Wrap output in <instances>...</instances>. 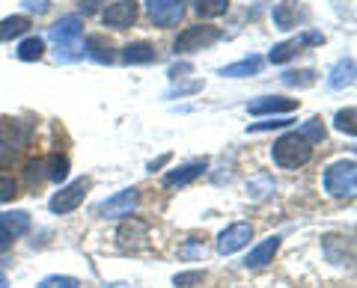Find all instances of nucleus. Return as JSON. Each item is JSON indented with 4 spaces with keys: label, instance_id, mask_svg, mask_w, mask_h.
Segmentation results:
<instances>
[{
    "label": "nucleus",
    "instance_id": "f257e3e1",
    "mask_svg": "<svg viewBox=\"0 0 357 288\" xmlns=\"http://www.w3.org/2000/svg\"><path fill=\"white\" fill-rule=\"evenodd\" d=\"M271 158L280 170H298V167H304V163H310L312 146L298 134V131H289V134H283L280 140H274Z\"/></svg>",
    "mask_w": 357,
    "mask_h": 288
},
{
    "label": "nucleus",
    "instance_id": "f03ea898",
    "mask_svg": "<svg viewBox=\"0 0 357 288\" xmlns=\"http://www.w3.org/2000/svg\"><path fill=\"white\" fill-rule=\"evenodd\" d=\"M325 191L331 196H354L357 191V163L349 158V161H337L331 163V167L325 170Z\"/></svg>",
    "mask_w": 357,
    "mask_h": 288
},
{
    "label": "nucleus",
    "instance_id": "7ed1b4c3",
    "mask_svg": "<svg viewBox=\"0 0 357 288\" xmlns=\"http://www.w3.org/2000/svg\"><path fill=\"white\" fill-rule=\"evenodd\" d=\"M223 36L218 27H206V24H197V27H188L178 33L176 39V54H194V51H203L208 45H215V42Z\"/></svg>",
    "mask_w": 357,
    "mask_h": 288
},
{
    "label": "nucleus",
    "instance_id": "20e7f679",
    "mask_svg": "<svg viewBox=\"0 0 357 288\" xmlns=\"http://www.w3.org/2000/svg\"><path fill=\"white\" fill-rule=\"evenodd\" d=\"M140 202V191L137 187H128V191H119L110 199H105L102 205L96 208V214L102 220H119V217H131V211Z\"/></svg>",
    "mask_w": 357,
    "mask_h": 288
},
{
    "label": "nucleus",
    "instance_id": "39448f33",
    "mask_svg": "<svg viewBox=\"0 0 357 288\" xmlns=\"http://www.w3.org/2000/svg\"><path fill=\"white\" fill-rule=\"evenodd\" d=\"M321 42H325V36H321V33L307 30V33H301V36H295V39H286V42H280V45H274L271 54H268V60H271L274 65L289 63L292 57H298V54L304 51L307 45H321Z\"/></svg>",
    "mask_w": 357,
    "mask_h": 288
},
{
    "label": "nucleus",
    "instance_id": "423d86ee",
    "mask_svg": "<svg viewBox=\"0 0 357 288\" xmlns=\"http://www.w3.org/2000/svg\"><path fill=\"white\" fill-rule=\"evenodd\" d=\"M89 184H93V182L84 175V179H75L72 184L60 187V193H54V199H51V211L54 214H69V211H75V208L84 202Z\"/></svg>",
    "mask_w": 357,
    "mask_h": 288
},
{
    "label": "nucleus",
    "instance_id": "0eeeda50",
    "mask_svg": "<svg viewBox=\"0 0 357 288\" xmlns=\"http://www.w3.org/2000/svg\"><path fill=\"white\" fill-rule=\"evenodd\" d=\"M146 15L155 27H176L185 15V0H146Z\"/></svg>",
    "mask_w": 357,
    "mask_h": 288
},
{
    "label": "nucleus",
    "instance_id": "6e6552de",
    "mask_svg": "<svg viewBox=\"0 0 357 288\" xmlns=\"http://www.w3.org/2000/svg\"><path fill=\"white\" fill-rule=\"evenodd\" d=\"M250 238H253V226L250 223H232V226H227L218 235V253L220 256H232V253H238V250H244L250 243Z\"/></svg>",
    "mask_w": 357,
    "mask_h": 288
},
{
    "label": "nucleus",
    "instance_id": "1a4fd4ad",
    "mask_svg": "<svg viewBox=\"0 0 357 288\" xmlns=\"http://www.w3.org/2000/svg\"><path fill=\"white\" fill-rule=\"evenodd\" d=\"M116 241H119L122 250H140V247H146V243H149V223H143V220H137V217H128L126 223L119 226Z\"/></svg>",
    "mask_w": 357,
    "mask_h": 288
},
{
    "label": "nucleus",
    "instance_id": "9d476101",
    "mask_svg": "<svg viewBox=\"0 0 357 288\" xmlns=\"http://www.w3.org/2000/svg\"><path fill=\"white\" fill-rule=\"evenodd\" d=\"M102 21H105V27L126 30L137 21V3L134 0H116V3H110L102 13Z\"/></svg>",
    "mask_w": 357,
    "mask_h": 288
},
{
    "label": "nucleus",
    "instance_id": "9b49d317",
    "mask_svg": "<svg viewBox=\"0 0 357 288\" xmlns=\"http://www.w3.org/2000/svg\"><path fill=\"white\" fill-rule=\"evenodd\" d=\"M298 107V98H280V95H262L248 104L253 116H277V113H292Z\"/></svg>",
    "mask_w": 357,
    "mask_h": 288
},
{
    "label": "nucleus",
    "instance_id": "f8f14e48",
    "mask_svg": "<svg viewBox=\"0 0 357 288\" xmlns=\"http://www.w3.org/2000/svg\"><path fill=\"white\" fill-rule=\"evenodd\" d=\"M208 170V161H191V163H182V167H176L164 175V187H185V184H191L197 182L199 175H203Z\"/></svg>",
    "mask_w": 357,
    "mask_h": 288
},
{
    "label": "nucleus",
    "instance_id": "ddd939ff",
    "mask_svg": "<svg viewBox=\"0 0 357 288\" xmlns=\"http://www.w3.org/2000/svg\"><path fill=\"white\" fill-rule=\"evenodd\" d=\"M271 18H274V27L277 30H292V27H298V21L307 18V13L301 9L298 0H280V3L274 6Z\"/></svg>",
    "mask_w": 357,
    "mask_h": 288
},
{
    "label": "nucleus",
    "instance_id": "4468645a",
    "mask_svg": "<svg viewBox=\"0 0 357 288\" xmlns=\"http://www.w3.org/2000/svg\"><path fill=\"white\" fill-rule=\"evenodd\" d=\"M280 235H268L265 241H259L256 247L248 253V259H244V264L248 268H265V264H271V259H274V253L280 250Z\"/></svg>",
    "mask_w": 357,
    "mask_h": 288
},
{
    "label": "nucleus",
    "instance_id": "2eb2a0df",
    "mask_svg": "<svg viewBox=\"0 0 357 288\" xmlns=\"http://www.w3.org/2000/svg\"><path fill=\"white\" fill-rule=\"evenodd\" d=\"M81 33H84V21H81V15H63L57 24L51 27V39L57 42H77L81 39Z\"/></svg>",
    "mask_w": 357,
    "mask_h": 288
},
{
    "label": "nucleus",
    "instance_id": "dca6fc26",
    "mask_svg": "<svg viewBox=\"0 0 357 288\" xmlns=\"http://www.w3.org/2000/svg\"><path fill=\"white\" fill-rule=\"evenodd\" d=\"M122 60L128 65H146V63H155L158 60V51L149 42H128L126 48H122Z\"/></svg>",
    "mask_w": 357,
    "mask_h": 288
},
{
    "label": "nucleus",
    "instance_id": "f3484780",
    "mask_svg": "<svg viewBox=\"0 0 357 288\" xmlns=\"http://www.w3.org/2000/svg\"><path fill=\"white\" fill-rule=\"evenodd\" d=\"M0 229L9 232L13 238H21L30 232V214L27 211H3L0 214Z\"/></svg>",
    "mask_w": 357,
    "mask_h": 288
},
{
    "label": "nucleus",
    "instance_id": "a211bd4d",
    "mask_svg": "<svg viewBox=\"0 0 357 288\" xmlns=\"http://www.w3.org/2000/svg\"><path fill=\"white\" fill-rule=\"evenodd\" d=\"M351 83H354V60L345 57V60H340L331 69L328 86H331V90H345V86H351Z\"/></svg>",
    "mask_w": 357,
    "mask_h": 288
},
{
    "label": "nucleus",
    "instance_id": "6ab92c4d",
    "mask_svg": "<svg viewBox=\"0 0 357 288\" xmlns=\"http://www.w3.org/2000/svg\"><path fill=\"white\" fill-rule=\"evenodd\" d=\"M84 54H86V57H93L96 63H102V65H110L116 60L114 48H110V42H105V36H89L86 45H84Z\"/></svg>",
    "mask_w": 357,
    "mask_h": 288
},
{
    "label": "nucleus",
    "instance_id": "aec40b11",
    "mask_svg": "<svg viewBox=\"0 0 357 288\" xmlns=\"http://www.w3.org/2000/svg\"><path fill=\"white\" fill-rule=\"evenodd\" d=\"M30 30V18L27 15H9L0 21V42H9V39H18Z\"/></svg>",
    "mask_w": 357,
    "mask_h": 288
},
{
    "label": "nucleus",
    "instance_id": "412c9836",
    "mask_svg": "<svg viewBox=\"0 0 357 288\" xmlns=\"http://www.w3.org/2000/svg\"><path fill=\"white\" fill-rule=\"evenodd\" d=\"M262 69V57H244L238 63H229V65H223L220 74L223 77H248V74H256Z\"/></svg>",
    "mask_w": 357,
    "mask_h": 288
},
{
    "label": "nucleus",
    "instance_id": "4be33fe9",
    "mask_svg": "<svg viewBox=\"0 0 357 288\" xmlns=\"http://www.w3.org/2000/svg\"><path fill=\"white\" fill-rule=\"evenodd\" d=\"M42 170H45V179L66 182V175H69V158L66 154H51V158L42 161Z\"/></svg>",
    "mask_w": 357,
    "mask_h": 288
},
{
    "label": "nucleus",
    "instance_id": "5701e85b",
    "mask_svg": "<svg viewBox=\"0 0 357 288\" xmlns=\"http://www.w3.org/2000/svg\"><path fill=\"white\" fill-rule=\"evenodd\" d=\"M42 54H45V42H42L39 36H30V39H24V42L18 45L15 57H18L21 63H36V60H42Z\"/></svg>",
    "mask_w": 357,
    "mask_h": 288
},
{
    "label": "nucleus",
    "instance_id": "b1692460",
    "mask_svg": "<svg viewBox=\"0 0 357 288\" xmlns=\"http://www.w3.org/2000/svg\"><path fill=\"white\" fill-rule=\"evenodd\" d=\"M191 3L199 18H218L229 9V0H191Z\"/></svg>",
    "mask_w": 357,
    "mask_h": 288
},
{
    "label": "nucleus",
    "instance_id": "393cba45",
    "mask_svg": "<svg viewBox=\"0 0 357 288\" xmlns=\"http://www.w3.org/2000/svg\"><path fill=\"white\" fill-rule=\"evenodd\" d=\"M54 57H57V63H75L84 57V42H60L57 48H54Z\"/></svg>",
    "mask_w": 357,
    "mask_h": 288
},
{
    "label": "nucleus",
    "instance_id": "a878e982",
    "mask_svg": "<svg viewBox=\"0 0 357 288\" xmlns=\"http://www.w3.org/2000/svg\"><path fill=\"white\" fill-rule=\"evenodd\" d=\"M301 137H304L307 143H321L328 137V131H325V122H321L319 116H312V119H307L304 125H301V131H298Z\"/></svg>",
    "mask_w": 357,
    "mask_h": 288
},
{
    "label": "nucleus",
    "instance_id": "bb28decb",
    "mask_svg": "<svg viewBox=\"0 0 357 288\" xmlns=\"http://www.w3.org/2000/svg\"><path fill=\"white\" fill-rule=\"evenodd\" d=\"M354 119H357V110H354V107H345V110H340V113H337V119H333V125H337V131H342V134L354 137V134H357Z\"/></svg>",
    "mask_w": 357,
    "mask_h": 288
},
{
    "label": "nucleus",
    "instance_id": "cd10ccee",
    "mask_svg": "<svg viewBox=\"0 0 357 288\" xmlns=\"http://www.w3.org/2000/svg\"><path fill=\"white\" fill-rule=\"evenodd\" d=\"M283 83H286V86H312V83H316V72H312V69L286 72V74H283Z\"/></svg>",
    "mask_w": 357,
    "mask_h": 288
},
{
    "label": "nucleus",
    "instance_id": "c85d7f7f",
    "mask_svg": "<svg viewBox=\"0 0 357 288\" xmlns=\"http://www.w3.org/2000/svg\"><path fill=\"white\" fill-rule=\"evenodd\" d=\"M268 193H274V182L268 179V175H259V179H253L248 184V196L250 199H265Z\"/></svg>",
    "mask_w": 357,
    "mask_h": 288
},
{
    "label": "nucleus",
    "instance_id": "c756f323",
    "mask_svg": "<svg viewBox=\"0 0 357 288\" xmlns=\"http://www.w3.org/2000/svg\"><path fill=\"white\" fill-rule=\"evenodd\" d=\"M178 256H182L185 262H191V259H203L206 256V243L199 241V238H188L182 243V250H178Z\"/></svg>",
    "mask_w": 357,
    "mask_h": 288
},
{
    "label": "nucleus",
    "instance_id": "7c9ffc66",
    "mask_svg": "<svg viewBox=\"0 0 357 288\" xmlns=\"http://www.w3.org/2000/svg\"><path fill=\"white\" fill-rule=\"evenodd\" d=\"M206 280V273L203 271H182V273H176L173 276V285L176 288H194Z\"/></svg>",
    "mask_w": 357,
    "mask_h": 288
},
{
    "label": "nucleus",
    "instance_id": "2f4dec72",
    "mask_svg": "<svg viewBox=\"0 0 357 288\" xmlns=\"http://www.w3.org/2000/svg\"><path fill=\"white\" fill-rule=\"evenodd\" d=\"M36 288H77V280L75 276H45V280L36 285Z\"/></svg>",
    "mask_w": 357,
    "mask_h": 288
},
{
    "label": "nucleus",
    "instance_id": "473e14b6",
    "mask_svg": "<svg viewBox=\"0 0 357 288\" xmlns=\"http://www.w3.org/2000/svg\"><path fill=\"white\" fill-rule=\"evenodd\" d=\"M18 161V152L15 146L9 140H0V170H6V167H13V163Z\"/></svg>",
    "mask_w": 357,
    "mask_h": 288
},
{
    "label": "nucleus",
    "instance_id": "72a5a7b5",
    "mask_svg": "<svg viewBox=\"0 0 357 288\" xmlns=\"http://www.w3.org/2000/svg\"><path fill=\"white\" fill-rule=\"evenodd\" d=\"M15 196H18V182L9 179V175H0V202H9Z\"/></svg>",
    "mask_w": 357,
    "mask_h": 288
},
{
    "label": "nucleus",
    "instance_id": "f704fd0d",
    "mask_svg": "<svg viewBox=\"0 0 357 288\" xmlns=\"http://www.w3.org/2000/svg\"><path fill=\"white\" fill-rule=\"evenodd\" d=\"M286 125H292V119H277V116H271L268 122H256V125H250L248 131H274V128H286Z\"/></svg>",
    "mask_w": 357,
    "mask_h": 288
},
{
    "label": "nucleus",
    "instance_id": "c9c22d12",
    "mask_svg": "<svg viewBox=\"0 0 357 288\" xmlns=\"http://www.w3.org/2000/svg\"><path fill=\"white\" fill-rule=\"evenodd\" d=\"M24 9L27 13H36V15H45L51 9V0H24Z\"/></svg>",
    "mask_w": 357,
    "mask_h": 288
},
{
    "label": "nucleus",
    "instance_id": "e433bc0d",
    "mask_svg": "<svg viewBox=\"0 0 357 288\" xmlns=\"http://www.w3.org/2000/svg\"><path fill=\"white\" fill-rule=\"evenodd\" d=\"M39 170H42V161H30V163H27V173H24V175H27L30 184H36L42 175H45V173H39Z\"/></svg>",
    "mask_w": 357,
    "mask_h": 288
},
{
    "label": "nucleus",
    "instance_id": "4c0bfd02",
    "mask_svg": "<svg viewBox=\"0 0 357 288\" xmlns=\"http://www.w3.org/2000/svg\"><path fill=\"white\" fill-rule=\"evenodd\" d=\"M203 90V81H194V83H188V86H178L176 93H170V98L173 95H191V93H199Z\"/></svg>",
    "mask_w": 357,
    "mask_h": 288
},
{
    "label": "nucleus",
    "instance_id": "58836bf2",
    "mask_svg": "<svg viewBox=\"0 0 357 288\" xmlns=\"http://www.w3.org/2000/svg\"><path fill=\"white\" fill-rule=\"evenodd\" d=\"M188 72H191V65H188V63H182V65H173V69H170V81H178V77H185Z\"/></svg>",
    "mask_w": 357,
    "mask_h": 288
},
{
    "label": "nucleus",
    "instance_id": "ea45409f",
    "mask_svg": "<svg viewBox=\"0 0 357 288\" xmlns=\"http://www.w3.org/2000/svg\"><path fill=\"white\" fill-rule=\"evenodd\" d=\"M13 235H9V232H3V229H0V253H3V250H9V247H13Z\"/></svg>",
    "mask_w": 357,
    "mask_h": 288
},
{
    "label": "nucleus",
    "instance_id": "a19ab883",
    "mask_svg": "<svg viewBox=\"0 0 357 288\" xmlns=\"http://www.w3.org/2000/svg\"><path fill=\"white\" fill-rule=\"evenodd\" d=\"M167 161H170V154H161V158H158V161H152V163H149V173H155V170H161V167H164V163H167Z\"/></svg>",
    "mask_w": 357,
    "mask_h": 288
},
{
    "label": "nucleus",
    "instance_id": "79ce46f5",
    "mask_svg": "<svg viewBox=\"0 0 357 288\" xmlns=\"http://www.w3.org/2000/svg\"><path fill=\"white\" fill-rule=\"evenodd\" d=\"M6 285H9V282H6V276H3V273H0V288H6Z\"/></svg>",
    "mask_w": 357,
    "mask_h": 288
},
{
    "label": "nucleus",
    "instance_id": "37998d69",
    "mask_svg": "<svg viewBox=\"0 0 357 288\" xmlns=\"http://www.w3.org/2000/svg\"><path fill=\"white\" fill-rule=\"evenodd\" d=\"M105 288H126V285H122V282H116V285H105Z\"/></svg>",
    "mask_w": 357,
    "mask_h": 288
}]
</instances>
